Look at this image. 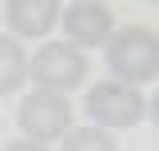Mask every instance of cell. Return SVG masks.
<instances>
[{"label": "cell", "instance_id": "3957f363", "mask_svg": "<svg viewBox=\"0 0 159 151\" xmlns=\"http://www.w3.org/2000/svg\"><path fill=\"white\" fill-rule=\"evenodd\" d=\"M84 112L103 127H135L143 119V95L119 80H99L84 95Z\"/></svg>", "mask_w": 159, "mask_h": 151}, {"label": "cell", "instance_id": "ba28073f", "mask_svg": "<svg viewBox=\"0 0 159 151\" xmlns=\"http://www.w3.org/2000/svg\"><path fill=\"white\" fill-rule=\"evenodd\" d=\"M64 151H116L111 135L99 131V127H76L64 139Z\"/></svg>", "mask_w": 159, "mask_h": 151}, {"label": "cell", "instance_id": "5b68a950", "mask_svg": "<svg viewBox=\"0 0 159 151\" xmlns=\"http://www.w3.org/2000/svg\"><path fill=\"white\" fill-rule=\"evenodd\" d=\"M60 20H64L68 40H72V44H80V48L107 44V36L116 32L111 8H107V4H99V0H76V4L60 8Z\"/></svg>", "mask_w": 159, "mask_h": 151}, {"label": "cell", "instance_id": "8992f818", "mask_svg": "<svg viewBox=\"0 0 159 151\" xmlns=\"http://www.w3.org/2000/svg\"><path fill=\"white\" fill-rule=\"evenodd\" d=\"M4 20H8V28L16 36L36 40V36H48L52 32V24L60 20V4L56 0H8Z\"/></svg>", "mask_w": 159, "mask_h": 151}, {"label": "cell", "instance_id": "6da1fadb", "mask_svg": "<svg viewBox=\"0 0 159 151\" xmlns=\"http://www.w3.org/2000/svg\"><path fill=\"white\" fill-rule=\"evenodd\" d=\"M103 56L111 76H119V84L135 88V84H151L159 76V40L151 28H119L107 36Z\"/></svg>", "mask_w": 159, "mask_h": 151}, {"label": "cell", "instance_id": "7a4b0ae2", "mask_svg": "<svg viewBox=\"0 0 159 151\" xmlns=\"http://www.w3.org/2000/svg\"><path fill=\"white\" fill-rule=\"evenodd\" d=\"M88 76V60L80 56L72 44H44L36 56L28 60V80L36 84V92H52L64 95L80 88Z\"/></svg>", "mask_w": 159, "mask_h": 151}, {"label": "cell", "instance_id": "277c9868", "mask_svg": "<svg viewBox=\"0 0 159 151\" xmlns=\"http://www.w3.org/2000/svg\"><path fill=\"white\" fill-rule=\"evenodd\" d=\"M72 127V103L64 95L52 92H32L20 99V131L28 135L32 143H48V139H60Z\"/></svg>", "mask_w": 159, "mask_h": 151}, {"label": "cell", "instance_id": "9c48e42d", "mask_svg": "<svg viewBox=\"0 0 159 151\" xmlns=\"http://www.w3.org/2000/svg\"><path fill=\"white\" fill-rule=\"evenodd\" d=\"M4 151H48V147H40V143H32V139H12Z\"/></svg>", "mask_w": 159, "mask_h": 151}, {"label": "cell", "instance_id": "52a82bcc", "mask_svg": "<svg viewBox=\"0 0 159 151\" xmlns=\"http://www.w3.org/2000/svg\"><path fill=\"white\" fill-rule=\"evenodd\" d=\"M28 80V56L12 36H0V95H12Z\"/></svg>", "mask_w": 159, "mask_h": 151}]
</instances>
